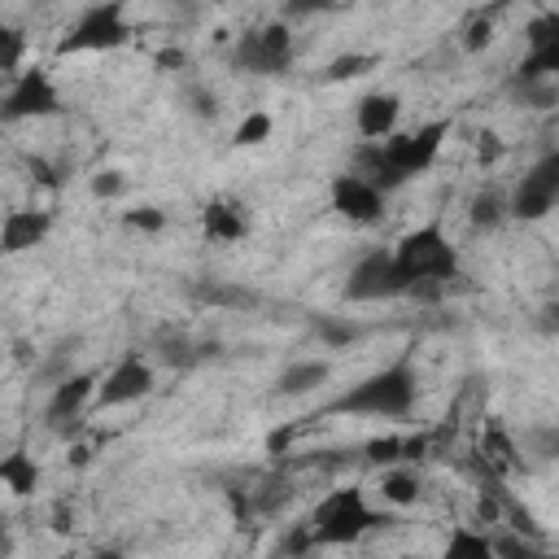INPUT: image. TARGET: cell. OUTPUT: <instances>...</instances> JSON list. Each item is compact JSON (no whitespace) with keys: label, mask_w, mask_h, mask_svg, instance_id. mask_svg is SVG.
<instances>
[{"label":"cell","mask_w":559,"mask_h":559,"mask_svg":"<svg viewBox=\"0 0 559 559\" xmlns=\"http://www.w3.org/2000/svg\"><path fill=\"white\" fill-rule=\"evenodd\" d=\"M419 406V367L415 354L402 349L393 362L376 367L371 376H362L358 384H349L328 415H367V419H411V411Z\"/></svg>","instance_id":"obj_1"},{"label":"cell","mask_w":559,"mask_h":559,"mask_svg":"<svg viewBox=\"0 0 559 559\" xmlns=\"http://www.w3.org/2000/svg\"><path fill=\"white\" fill-rule=\"evenodd\" d=\"M306 524H310L314 546H354V542H362L367 533L384 528L389 515L376 511V507L367 502V493L349 485V489H332V493L306 515Z\"/></svg>","instance_id":"obj_2"},{"label":"cell","mask_w":559,"mask_h":559,"mask_svg":"<svg viewBox=\"0 0 559 559\" xmlns=\"http://www.w3.org/2000/svg\"><path fill=\"white\" fill-rule=\"evenodd\" d=\"M393 253H397V266H402L406 280H411V288H415V284H450V280L459 275V249H454V240L445 236L441 223L411 227V231L393 245Z\"/></svg>","instance_id":"obj_3"},{"label":"cell","mask_w":559,"mask_h":559,"mask_svg":"<svg viewBox=\"0 0 559 559\" xmlns=\"http://www.w3.org/2000/svg\"><path fill=\"white\" fill-rule=\"evenodd\" d=\"M131 44V22H127V0H96L87 4L70 31L57 44V57H74V52H114Z\"/></svg>","instance_id":"obj_4"},{"label":"cell","mask_w":559,"mask_h":559,"mask_svg":"<svg viewBox=\"0 0 559 559\" xmlns=\"http://www.w3.org/2000/svg\"><path fill=\"white\" fill-rule=\"evenodd\" d=\"M293 57H297V44H293L288 17H275V22H262V26H253V31H245L236 39L231 70L258 74V79H275V74L293 70Z\"/></svg>","instance_id":"obj_5"},{"label":"cell","mask_w":559,"mask_h":559,"mask_svg":"<svg viewBox=\"0 0 559 559\" xmlns=\"http://www.w3.org/2000/svg\"><path fill=\"white\" fill-rule=\"evenodd\" d=\"M345 301H393V297H411V280L397 266L393 249H367L349 275H345Z\"/></svg>","instance_id":"obj_6"},{"label":"cell","mask_w":559,"mask_h":559,"mask_svg":"<svg viewBox=\"0 0 559 559\" xmlns=\"http://www.w3.org/2000/svg\"><path fill=\"white\" fill-rule=\"evenodd\" d=\"M52 114H61V92H57L48 70L26 66L22 74L9 79V87L0 96V118L9 127L13 122H31V118H52Z\"/></svg>","instance_id":"obj_7"},{"label":"cell","mask_w":559,"mask_h":559,"mask_svg":"<svg viewBox=\"0 0 559 559\" xmlns=\"http://www.w3.org/2000/svg\"><path fill=\"white\" fill-rule=\"evenodd\" d=\"M511 218L520 223H542L559 205V148L542 153L515 183H511Z\"/></svg>","instance_id":"obj_8"},{"label":"cell","mask_w":559,"mask_h":559,"mask_svg":"<svg viewBox=\"0 0 559 559\" xmlns=\"http://www.w3.org/2000/svg\"><path fill=\"white\" fill-rule=\"evenodd\" d=\"M445 135H450V118H432V122H419V127H411V131H393V135L384 140V153L397 162V170H402L406 179H415V175H424V170L441 157Z\"/></svg>","instance_id":"obj_9"},{"label":"cell","mask_w":559,"mask_h":559,"mask_svg":"<svg viewBox=\"0 0 559 559\" xmlns=\"http://www.w3.org/2000/svg\"><path fill=\"white\" fill-rule=\"evenodd\" d=\"M96 389H100V376L96 371H70L52 384L48 402H44V424L57 432V437H70L74 424L83 419L87 406H96Z\"/></svg>","instance_id":"obj_10"},{"label":"cell","mask_w":559,"mask_h":559,"mask_svg":"<svg viewBox=\"0 0 559 559\" xmlns=\"http://www.w3.org/2000/svg\"><path fill=\"white\" fill-rule=\"evenodd\" d=\"M153 384H157L153 362H148V358H140V354L131 349V354H122V358L105 371V380H100V389H96V411L131 406V402L148 397V393H153Z\"/></svg>","instance_id":"obj_11"},{"label":"cell","mask_w":559,"mask_h":559,"mask_svg":"<svg viewBox=\"0 0 559 559\" xmlns=\"http://www.w3.org/2000/svg\"><path fill=\"white\" fill-rule=\"evenodd\" d=\"M328 201H332V210H336L345 223H354V227H371V223H380V214H384V192H380L376 183H367L358 170L332 175Z\"/></svg>","instance_id":"obj_12"},{"label":"cell","mask_w":559,"mask_h":559,"mask_svg":"<svg viewBox=\"0 0 559 559\" xmlns=\"http://www.w3.org/2000/svg\"><path fill=\"white\" fill-rule=\"evenodd\" d=\"M402 122V96L397 92H367L354 105V131L362 140H389Z\"/></svg>","instance_id":"obj_13"},{"label":"cell","mask_w":559,"mask_h":559,"mask_svg":"<svg viewBox=\"0 0 559 559\" xmlns=\"http://www.w3.org/2000/svg\"><path fill=\"white\" fill-rule=\"evenodd\" d=\"M52 231V214L48 210H9L4 223H0V253L4 258H17V253H31L35 245H44Z\"/></svg>","instance_id":"obj_14"},{"label":"cell","mask_w":559,"mask_h":559,"mask_svg":"<svg viewBox=\"0 0 559 559\" xmlns=\"http://www.w3.org/2000/svg\"><path fill=\"white\" fill-rule=\"evenodd\" d=\"M349 170H358V175H362L367 183H376L384 197L406 183V175L397 170V162L384 153V140H362V144L349 153Z\"/></svg>","instance_id":"obj_15"},{"label":"cell","mask_w":559,"mask_h":559,"mask_svg":"<svg viewBox=\"0 0 559 559\" xmlns=\"http://www.w3.org/2000/svg\"><path fill=\"white\" fill-rule=\"evenodd\" d=\"M201 231L205 240L214 245H236L249 236V218H245V205L227 201V197H214L205 210H201Z\"/></svg>","instance_id":"obj_16"},{"label":"cell","mask_w":559,"mask_h":559,"mask_svg":"<svg viewBox=\"0 0 559 559\" xmlns=\"http://www.w3.org/2000/svg\"><path fill=\"white\" fill-rule=\"evenodd\" d=\"M188 293H192L197 306H210V310H249V306H258V293L236 284V280H197Z\"/></svg>","instance_id":"obj_17"},{"label":"cell","mask_w":559,"mask_h":559,"mask_svg":"<svg viewBox=\"0 0 559 559\" xmlns=\"http://www.w3.org/2000/svg\"><path fill=\"white\" fill-rule=\"evenodd\" d=\"M328 376H332V362L328 358H297V362H288L275 376V393L280 397H306L319 384H328Z\"/></svg>","instance_id":"obj_18"},{"label":"cell","mask_w":559,"mask_h":559,"mask_svg":"<svg viewBox=\"0 0 559 559\" xmlns=\"http://www.w3.org/2000/svg\"><path fill=\"white\" fill-rule=\"evenodd\" d=\"M0 485L13 493V498H31L39 489V463L26 454V450H9L0 459Z\"/></svg>","instance_id":"obj_19"},{"label":"cell","mask_w":559,"mask_h":559,"mask_svg":"<svg viewBox=\"0 0 559 559\" xmlns=\"http://www.w3.org/2000/svg\"><path fill=\"white\" fill-rule=\"evenodd\" d=\"M467 218H472V227L493 231V227H502V223L511 218V197L498 192V188H480V192L467 201Z\"/></svg>","instance_id":"obj_20"},{"label":"cell","mask_w":559,"mask_h":559,"mask_svg":"<svg viewBox=\"0 0 559 559\" xmlns=\"http://www.w3.org/2000/svg\"><path fill=\"white\" fill-rule=\"evenodd\" d=\"M533 79H559V35L528 48L524 61L515 66V79L511 83H533Z\"/></svg>","instance_id":"obj_21"},{"label":"cell","mask_w":559,"mask_h":559,"mask_svg":"<svg viewBox=\"0 0 559 559\" xmlns=\"http://www.w3.org/2000/svg\"><path fill=\"white\" fill-rule=\"evenodd\" d=\"M376 489H380V498H384L389 507H397V511L411 507V502H419V476L406 472V467H397V463L380 472V485H376Z\"/></svg>","instance_id":"obj_22"},{"label":"cell","mask_w":559,"mask_h":559,"mask_svg":"<svg viewBox=\"0 0 559 559\" xmlns=\"http://www.w3.org/2000/svg\"><path fill=\"white\" fill-rule=\"evenodd\" d=\"M205 349H214V345H192L183 332H162V336H157V358H162L166 367H175V371L197 367Z\"/></svg>","instance_id":"obj_23"},{"label":"cell","mask_w":559,"mask_h":559,"mask_svg":"<svg viewBox=\"0 0 559 559\" xmlns=\"http://www.w3.org/2000/svg\"><path fill=\"white\" fill-rule=\"evenodd\" d=\"M310 332H314L328 349H345L349 341H358V336H362V328H358V323H349L345 314H314V319H310Z\"/></svg>","instance_id":"obj_24"},{"label":"cell","mask_w":559,"mask_h":559,"mask_svg":"<svg viewBox=\"0 0 559 559\" xmlns=\"http://www.w3.org/2000/svg\"><path fill=\"white\" fill-rule=\"evenodd\" d=\"M271 131H275V118H271L266 109H253V114H245V118L236 122L231 144H236V148H258V144L271 140Z\"/></svg>","instance_id":"obj_25"},{"label":"cell","mask_w":559,"mask_h":559,"mask_svg":"<svg viewBox=\"0 0 559 559\" xmlns=\"http://www.w3.org/2000/svg\"><path fill=\"white\" fill-rule=\"evenodd\" d=\"M371 70H376V57H371V52H341V57L328 61L323 79H328V83H345V79H362V74H371Z\"/></svg>","instance_id":"obj_26"},{"label":"cell","mask_w":559,"mask_h":559,"mask_svg":"<svg viewBox=\"0 0 559 559\" xmlns=\"http://www.w3.org/2000/svg\"><path fill=\"white\" fill-rule=\"evenodd\" d=\"M493 44V17L489 13H476V17H467V26H463V35H459V48L463 52H485Z\"/></svg>","instance_id":"obj_27"},{"label":"cell","mask_w":559,"mask_h":559,"mask_svg":"<svg viewBox=\"0 0 559 559\" xmlns=\"http://www.w3.org/2000/svg\"><path fill=\"white\" fill-rule=\"evenodd\" d=\"M445 555H476V559H489L493 555V537L489 533H472V528H459L450 542H445Z\"/></svg>","instance_id":"obj_28"},{"label":"cell","mask_w":559,"mask_h":559,"mask_svg":"<svg viewBox=\"0 0 559 559\" xmlns=\"http://www.w3.org/2000/svg\"><path fill=\"white\" fill-rule=\"evenodd\" d=\"M362 459H367V463H380V467H393V463L406 459V441H402V437H371V441L362 445Z\"/></svg>","instance_id":"obj_29"},{"label":"cell","mask_w":559,"mask_h":559,"mask_svg":"<svg viewBox=\"0 0 559 559\" xmlns=\"http://www.w3.org/2000/svg\"><path fill=\"white\" fill-rule=\"evenodd\" d=\"M559 35V9H542V13H533L528 22H524V44L528 48H537V44H546V39H555Z\"/></svg>","instance_id":"obj_30"},{"label":"cell","mask_w":559,"mask_h":559,"mask_svg":"<svg viewBox=\"0 0 559 559\" xmlns=\"http://www.w3.org/2000/svg\"><path fill=\"white\" fill-rule=\"evenodd\" d=\"M122 223H127L131 231H144V236H157V231L166 227V214H162L157 205H131V210H122Z\"/></svg>","instance_id":"obj_31"},{"label":"cell","mask_w":559,"mask_h":559,"mask_svg":"<svg viewBox=\"0 0 559 559\" xmlns=\"http://www.w3.org/2000/svg\"><path fill=\"white\" fill-rule=\"evenodd\" d=\"M122 192H127V175H122V170L105 166V170L92 175V197H96V201H118Z\"/></svg>","instance_id":"obj_32"},{"label":"cell","mask_w":559,"mask_h":559,"mask_svg":"<svg viewBox=\"0 0 559 559\" xmlns=\"http://www.w3.org/2000/svg\"><path fill=\"white\" fill-rule=\"evenodd\" d=\"M0 39H4V74L13 79V74H22V48H26V39H22L17 26H4Z\"/></svg>","instance_id":"obj_33"},{"label":"cell","mask_w":559,"mask_h":559,"mask_svg":"<svg viewBox=\"0 0 559 559\" xmlns=\"http://www.w3.org/2000/svg\"><path fill=\"white\" fill-rule=\"evenodd\" d=\"M542 546L537 542H528V537H515V533H498L493 537V555H511V559H528V555H537Z\"/></svg>","instance_id":"obj_34"},{"label":"cell","mask_w":559,"mask_h":559,"mask_svg":"<svg viewBox=\"0 0 559 559\" xmlns=\"http://www.w3.org/2000/svg\"><path fill=\"white\" fill-rule=\"evenodd\" d=\"M502 153H507V144H502L498 131H480V135H476V162H480V166L502 162Z\"/></svg>","instance_id":"obj_35"},{"label":"cell","mask_w":559,"mask_h":559,"mask_svg":"<svg viewBox=\"0 0 559 559\" xmlns=\"http://www.w3.org/2000/svg\"><path fill=\"white\" fill-rule=\"evenodd\" d=\"M336 0H284V17H314V13H332Z\"/></svg>","instance_id":"obj_36"},{"label":"cell","mask_w":559,"mask_h":559,"mask_svg":"<svg viewBox=\"0 0 559 559\" xmlns=\"http://www.w3.org/2000/svg\"><path fill=\"white\" fill-rule=\"evenodd\" d=\"M188 100H192V114H197V118H214V114H218V100H214V92H205V87H188Z\"/></svg>","instance_id":"obj_37"},{"label":"cell","mask_w":559,"mask_h":559,"mask_svg":"<svg viewBox=\"0 0 559 559\" xmlns=\"http://www.w3.org/2000/svg\"><path fill=\"white\" fill-rule=\"evenodd\" d=\"M26 170H31V179H35V183H44V188H57V183H61V179H57V170H52L44 157H35V153L26 157Z\"/></svg>","instance_id":"obj_38"},{"label":"cell","mask_w":559,"mask_h":559,"mask_svg":"<svg viewBox=\"0 0 559 559\" xmlns=\"http://www.w3.org/2000/svg\"><path fill=\"white\" fill-rule=\"evenodd\" d=\"M74 528V507L70 502H57L52 507V533H70Z\"/></svg>","instance_id":"obj_39"},{"label":"cell","mask_w":559,"mask_h":559,"mask_svg":"<svg viewBox=\"0 0 559 559\" xmlns=\"http://www.w3.org/2000/svg\"><path fill=\"white\" fill-rule=\"evenodd\" d=\"M157 66H166V70L175 66V70H179V66H183V52H179V48H162V52H157Z\"/></svg>","instance_id":"obj_40"},{"label":"cell","mask_w":559,"mask_h":559,"mask_svg":"<svg viewBox=\"0 0 559 559\" xmlns=\"http://www.w3.org/2000/svg\"><path fill=\"white\" fill-rule=\"evenodd\" d=\"M87 459H92V454H87V445H74V450H70V463H74V467H83Z\"/></svg>","instance_id":"obj_41"},{"label":"cell","mask_w":559,"mask_h":559,"mask_svg":"<svg viewBox=\"0 0 559 559\" xmlns=\"http://www.w3.org/2000/svg\"><path fill=\"white\" fill-rule=\"evenodd\" d=\"M546 459H559V432L550 437V445H546Z\"/></svg>","instance_id":"obj_42"},{"label":"cell","mask_w":559,"mask_h":559,"mask_svg":"<svg viewBox=\"0 0 559 559\" xmlns=\"http://www.w3.org/2000/svg\"><path fill=\"white\" fill-rule=\"evenodd\" d=\"M39 4H57V0H39Z\"/></svg>","instance_id":"obj_43"},{"label":"cell","mask_w":559,"mask_h":559,"mask_svg":"<svg viewBox=\"0 0 559 559\" xmlns=\"http://www.w3.org/2000/svg\"><path fill=\"white\" fill-rule=\"evenodd\" d=\"M502 4H507V0H502Z\"/></svg>","instance_id":"obj_44"}]
</instances>
